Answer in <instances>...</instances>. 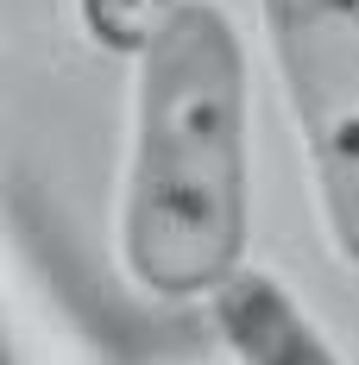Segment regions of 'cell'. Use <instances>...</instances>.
I'll return each instance as SVG.
<instances>
[{"mask_svg": "<svg viewBox=\"0 0 359 365\" xmlns=\"http://www.w3.org/2000/svg\"><path fill=\"white\" fill-rule=\"evenodd\" d=\"M133 63L120 264L145 296L202 302L246 264V44L215 0H177Z\"/></svg>", "mask_w": 359, "mask_h": 365, "instance_id": "1", "label": "cell"}, {"mask_svg": "<svg viewBox=\"0 0 359 365\" xmlns=\"http://www.w3.org/2000/svg\"><path fill=\"white\" fill-rule=\"evenodd\" d=\"M334 252L359 271V0H258Z\"/></svg>", "mask_w": 359, "mask_h": 365, "instance_id": "2", "label": "cell"}, {"mask_svg": "<svg viewBox=\"0 0 359 365\" xmlns=\"http://www.w3.org/2000/svg\"><path fill=\"white\" fill-rule=\"evenodd\" d=\"M208 315H215V334L233 365H340L328 334L303 315V302L271 271L240 264L208 296Z\"/></svg>", "mask_w": 359, "mask_h": 365, "instance_id": "3", "label": "cell"}, {"mask_svg": "<svg viewBox=\"0 0 359 365\" xmlns=\"http://www.w3.org/2000/svg\"><path fill=\"white\" fill-rule=\"evenodd\" d=\"M177 13V0H76L82 32L113 57H139L151 38L164 32V19Z\"/></svg>", "mask_w": 359, "mask_h": 365, "instance_id": "4", "label": "cell"}, {"mask_svg": "<svg viewBox=\"0 0 359 365\" xmlns=\"http://www.w3.org/2000/svg\"><path fill=\"white\" fill-rule=\"evenodd\" d=\"M0 365H6V346H0Z\"/></svg>", "mask_w": 359, "mask_h": 365, "instance_id": "5", "label": "cell"}]
</instances>
